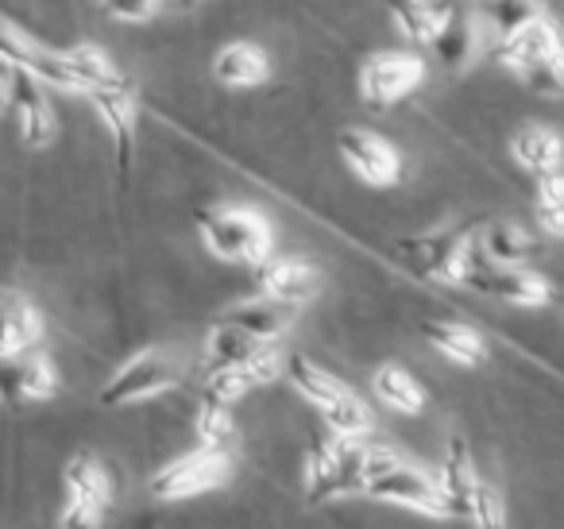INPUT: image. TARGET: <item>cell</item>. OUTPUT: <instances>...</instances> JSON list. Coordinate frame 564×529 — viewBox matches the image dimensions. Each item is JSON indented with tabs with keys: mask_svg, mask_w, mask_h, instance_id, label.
Wrapping results in <instances>:
<instances>
[{
	"mask_svg": "<svg viewBox=\"0 0 564 529\" xmlns=\"http://www.w3.org/2000/svg\"><path fill=\"white\" fill-rule=\"evenodd\" d=\"M197 233L213 259L220 263H243L259 267L271 259L274 248V228L251 205H217V209L197 213Z\"/></svg>",
	"mask_w": 564,
	"mask_h": 529,
	"instance_id": "cell-1",
	"label": "cell"
},
{
	"mask_svg": "<svg viewBox=\"0 0 564 529\" xmlns=\"http://www.w3.org/2000/svg\"><path fill=\"white\" fill-rule=\"evenodd\" d=\"M402 256L410 259L417 274L433 282H453V287H464L468 274L484 263V256H476V236H471L468 225L414 236V240L402 244Z\"/></svg>",
	"mask_w": 564,
	"mask_h": 529,
	"instance_id": "cell-2",
	"label": "cell"
},
{
	"mask_svg": "<svg viewBox=\"0 0 564 529\" xmlns=\"http://www.w3.org/2000/svg\"><path fill=\"white\" fill-rule=\"evenodd\" d=\"M178 379H182V364L171 352H140V356H132L109 382H105L97 402L101 406L148 402V398H159L171 387H178Z\"/></svg>",
	"mask_w": 564,
	"mask_h": 529,
	"instance_id": "cell-3",
	"label": "cell"
},
{
	"mask_svg": "<svg viewBox=\"0 0 564 529\" xmlns=\"http://www.w3.org/2000/svg\"><path fill=\"white\" fill-rule=\"evenodd\" d=\"M228 475H232V452L197 449L159 467L151 475V495L163 498V503H178V498H194L220 487V483H228Z\"/></svg>",
	"mask_w": 564,
	"mask_h": 529,
	"instance_id": "cell-4",
	"label": "cell"
},
{
	"mask_svg": "<svg viewBox=\"0 0 564 529\" xmlns=\"http://www.w3.org/2000/svg\"><path fill=\"white\" fill-rule=\"evenodd\" d=\"M425 82V58L414 51H379L360 66V97L371 109H391Z\"/></svg>",
	"mask_w": 564,
	"mask_h": 529,
	"instance_id": "cell-5",
	"label": "cell"
},
{
	"mask_svg": "<svg viewBox=\"0 0 564 529\" xmlns=\"http://www.w3.org/2000/svg\"><path fill=\"white\" fill-rule=\"evenodd\" d=\"M337 151L348 171L376 190H387L402 179L399 148H394L391 140H383L379 132H371V128H345V132L337 136Z\"/></svg>",
	"mask_w": 564,
	"mask_h": 529,
	"instance_id": "cell-6",
	"label": "cell"
},
{
	"mask_svg": "<svg viewBox=\"0 0 564 529\" xmlns=\"http://www.w3.org/2000/svg\"><path fill=\"white\" fill-rule=\"evenodd\" d=\"M364 495L376 498V503H391V506H406V510L430 514V518H448L445 495H441V483L433 475H425L422 467L406 464L383 472L379 479H371L364 487Z\"/></svg>",
	"mask_w": 564,
	"mask_h": 529,
	"instance_id": "cell-7",
	"label": "cell"
},
{
	"mask_svg": "<svg viewBox=\"0 0 564 529\" xmlns=\"http://www.w3.org/2000/svg\"><path fill=\"white\" fill-rule=\"evenodd\" d=\"M89 109L97 112L101 128L112 136L117 143L120 166H132V151H135V128H140V97H135L132 82H117V86H97L86 94Z\"/></svg>",
	"mask_w": 564,
	"mask_h": 529,
	"instance_id": "cell-8",
	"label": "cell"
},
{
	"mask_svg": "<svg viewBox=\"0 0 564 529\" xmlns=\"http://www.w3.org/2000/svg\"><path fill=\"white\" fill-rule=\"evenodd\" d=\"M468 290L487 298H499L507 305H522V310H538V305L553 302V287L541 274L525 271V267H499V263H479L464 282Z\"/></svg>",
	"mask_w": 564,
	"mask_h": 529,
	"instance_id": "cell-9",
	"label": "cell"
},
{
	"mask_svg": "<svg viewBox=\"0 0 564 529\" xmlns=\"http://www.w3.org/2000/svg\"><path fill=\"white\" fill-rule=\"evenodd\" d=\"M58 395V371L43 352H17L0 356V402H47Z\"/></svg>",
	"mask_w": 564,
	"mask_h": 529,
	"instance_id": "cell-10",
	"label": "cell"
},
{
	"mask_svg": "<svg viewBox=\"0 0 564 529\" xmlns=\"http://www.w3.org/2000/svg\"><path fill=\"white\" fill-rule=\"evenodd\" d=\"M256 287H259V294L271 298V302L299 310V305L317 298L322 274H317L314 263H306V259H299V256H271L256 267Z\"/></svg>",
	"mask_w": 564,
	"mask_h": 529,
	"instance_id": "cell-11",
	"label": "cell"
},
{
	"mask_svg": "<svg viewBox=\"0 0 564 529\" xmlns=\"http://www.w3.org/2000/svg\"><path fill=\"white\" fill-rule=\"evenodd\" d=\"M12 112H17L20 140L28 148H47L58 136V117L47 101V86L35 74L17 71V94H12Z\"/></svg>",
	"mask_w": 564,
	"mask_h": 529,
	"instance_id": "cell-12",
	"label": "cell"
},
{
	"mask_svg": "<svg viewBox=\"0 0 564 529\" xmlns=\"http://www.w3.org/2000/svg\"><path fill=\"white\" fill-rule=\"evenodd\" d=\"M556 51H564V40H561V28L553 24V20L541 12L538 20H530V24L522 28V32H514L510 40L499 43V63L507 66V71H514L518 78H522L530 66L545 63L549 55H556Z\"/></svg>",
	"mask_w": 564,
	"mask_h": 529,
	"instance_id": "cell-13",
	"label": "cell"
},
{
	"mask_svg": "<svg viewBox=\"0 0 564 529\" xmlns=\"http://www.w3.org/2000/svg\"><path fill=\"white\" fill-rule=\"evenodd\" d=\"M441 495H445V506H448V518L460 514V518L471 521V506H476V495L484 487V479L476 475V464H471V452L460 436H453L445 449V460H441Z\"/></svg>",
	"mask_w": 564,
	"mask_h": 529,
	"instance_id": "cell-14",
	"label": "cell"
},
{
	"mask_svg": "<svg viewBox=\"0 0 564 529\" xmlns=\"http://www.w3.org/2000/svg\"><path fill=\"white\" fill-rule=\"evenodd\" d=\"M479 40H484V28H479L476 12H464V9H448L445 24L441 32L433 35L430 51L445 71H468L479 55Z\"/></svg>",
	"mask_w": 564,
	"mask_h": 529,
	"instance_id": "cell-15",
	"label": "cell"
},
{
	"mask_svg": "<svg viewBox=\"0 0 564 529\" xmlns=\"http://www.w3.org/2000/svg\"><path fill=\"white\" fill-rule=\"evenodd\" d=\"M213 78L225 89H259L271 78V55L248 40L225 43L213 58Z\"/></svg>",
	"mask_w": 564,
	"mask_h": 529,
	"instance_id": "cell-16",
	"label": "cell"
},
{
	"mask_svg": "<svg viewBox=\"0 0 564 529\" xmlns=\"http://www.w3.org/2000/svg\"><path fill=\"white\" fill-rule=\"evenodd\" d=\"M43 336V317L20 290L0 287V356L35 348Z\"/></svg>",
	"mask_w": 564,
	"mask_h": 529,
	"instance_id": "cell-17",
	"label": "cell"
},
{
	"mask_svg": "<svg viewBox=\"0 0 564 529\" xmlns=\"http://www.w3.org/2000/svg\"><path fill=\"white\" fill-rule=\"evenodd\" d=\"M510 155H514V163L522 166V171H530L541 179V174L561 171L564 140L545 125H525V128H518L514 140H510Z\"/></svg>",
	"mask_w": 564,
	"mask_h": 529,
	"instance_id": "cell-18",
	"label": "cell"
},
{
	"mask_svg": "<svg viewBox=\"0 0 564 529\" xmlns=\"http://www.w3.org/2000/svg\"><path fill=\"white\" fill-rule=\"evenodd\" d=\"M383 4L399 35L414 47H430L448 17V4H441V0H383Z\"/></svg>",
	"mask_w": 564,
	"mask_h": 529,
	"instance_id": "cell-19",
	"label": "cell"
},
{
	"mask_svg": "<svg viewBox=\"0 0 564 529\" xmlns=\"http://www.w3.org/2000/svg\"><path fill=\"white\" fill-rule=\"evenodd\" d=\"M422 336L430 341V348H437L445 359L460 367H476L487 359V344L476 328L460 325V321H425Z\"/></svg>",
	"mask_w": 564,
	"mask_h": 529,
	"instance_id": "cell-20",
	"label": "cell"
},
{
	"mask_svg": "<svg viewBox=\"0 0 564 529\" xmlns=\"http://www.w3.org/2000/svg\"><path fill=\"white\" fill-rule=\"evenodd\" d=\"M228 325H236L240 333L256 336V341H267L274 344L282 333H286V325H291V305H279L271 302V298H259V302H240L232 305V310H225Z\"/></svg>",
	"mask_w": 564,
	"mask_h": 529,
	"instance_id": "cell-21",
	"label": "cell"
},
{
	"mask_svg": "<svg viewBox=\"0 0 564 529\" xmlns=\"http://www.w3.org/2000/svg\"><path fill=\"white\" fill-rule=\"evenodd\" d=\"M533 236L525 233L522 225H514V220H495V225L484 228V236H479V256H484V263H499V267H522L525 259L533 256Z\"/></svg>",
	"mask_w": 564,
	"mask_h": 529,
	"instance_id": "cell-22",
	"label": "cell"
},
{
	"mask_svg": "<svg viewBox=\"0 0 564 529\" xmlns=\"http://www.w3.org/2000/svg\"><path fill=\"white\" fill-rule=\"evenodd\" d=\"M282 375H286V382H291L306 402H314L317 410H325V406L337 402L340 395H348V387L337 375H329L325 367H317L314 359H306V356H286Z\"/></svg>",
	"mask_w": 564,
	"mask_h": 529,
	"instance_id": "cell-23",
	"label": "cell"
},
{
	"mask_svg": "<svg viewBox=\"0 0 564 529\" xmlns=\"http://www.w3.org/2000/svg\"><path fill=\"white\" fill-rule=\"evenodd\" d=\"M66 63H70V74L78 82V97H86L89 89L97 86H117L128 74L112 63V55L97 43H78V47H66Z\"/></svg>",
	"mask_w": 564,
	"mask_h": 529,
	"instance_id": "cell-24",
	"label": "cell"
},
{
	"mask_svg": "<svg viewBox=\"0 0 564 529\" xmlns=\"http://www.w3.org/2000/svg\"><path fill=\"white\" fill-rule=\"evenodd\" d=\"M541 17L538 0H476V20L495 43L510 40L514 32H522L530 20Z\"/></svg>",
	"mask_w": 564,
	"mask_h": 529,
	"instance_id": "cell-25",
	"label": "cell"
},
{
	"mask_svg": "<svg viewBox=\"0 0 564 529\" xmlns=\"http://www.w3.org/2000/svg\"><path fill=\"white\" fill-rule=\"evenodd\" d=\"M371 390L383 406H391L394 413H422L425 410V390L406 367L399 364H383L371 375Z\"/></svg>",
	"mask_w": 564,
	"mask_h": 529,
	"instance_id": "cell-26",
	"label": "cell"
},
{
	"mask_svg": "<svg viewBox=\"0 0 564 529\" xmlns=\"http://www.w3.org/2000/svg\"><path fill=\"white\" fill-rule=\"evenodd\" d=\"M63 479H66V490H70V495L94 503L97 510H109L112 506V479L101 467V460H94V456L82 452V456H74L70 464H66Z\"/></svg>",
	"mask_w": 564,
	"mask_h": 529,
	"instance_id": "cell-27",
	"label": "cell"
},
{
	"mask_svg": "<svg viewBox=\"0 0 564 529\" xmlns=\"http://www.w3.org/2000/svg\"><path fill=\"white\" fill-rule=\"evenodd\" d=\"M271 344L267 341H256V336L240 333L236 325H228V321H217L209 333V341H205V356H209L213 367H225V364H251V359L259 356V352H267Z\"/></svg>",
	"mask_w": 564,
	"mask_h": 529,
	"instance_id": "cell-28",
	"label": "cell"
},
{
	"mask_svg": "<svg viewBox=\"0 0 564 529\" xmlns=\"http://www.w3.org/2000/svg\"><path fill=\"white\" fill-rule=\"evenodd\" d=\"M194 433L202 441V449H220V452H232L236 436H240V425H236L232 410L220 402H202L194 418Z\"/></svg>",
	"mask_w": 564,
	"mask_h": 529,
	"instance_id": "cell-29",
	"label": "cell"
},
{
	"mask_svg": "<svg viewBox=\"0 0 564 529\" xmlns=\"http://www.w3.org/2000/svg\"><path fill=\"white\" fill-rule=\"evenodd\" d=\"M259 387V379L251 375L248 364H225V367H213L209 379H205V402H220V406H232L240 402L243 395Z\"/></svg>",
	"mask_w": 564,
	"mask_h": 529,
	"instance_id": "cell-30",
	"label": "cell"
},
{
	"mask_svg": "<svg viewBox=\"0 0 564 529\" xmlns=\"http://www.w3.org/2000/svg\"><path fill=\"white\" fill-rule=\"evenodd\" d=\"M43 58H47V47L43 43H35L28 32H20L12 20L0 17V63L17 66V71H28L35 74L43 66Z\"/></svg>",
	"mask_w": 564,
	"mask_h": 529,
	"instance_id": "cell-31",
	"label": "cell"
},
{
	"mask_svg": "<svg viewBox=\"0 0 564 529\" xmlns=\"http://www.w3.org/2000/svg\"><path fill=\"white\" fill-rule=\"evenodd\" d=\"M322 418H325V425H329L337 436H364V433H371L368 402H364V398H356L352 390H348V395H340L337 402L325 406Z\"/></svg>",
	"mask_w": 564,
	"mask_h": 529,
	"instance_id": "cell-32",
	"label": "cell"
},
{
	"mask_svg": "<svg viewBox=\"0 0 564 529\" xmlns=\"http://www.w3.org/2000/svg\"><path fill=\"white\" fill-rule=\"evenodd\" d=\"M538 220L545 233L564 236V174H541L538 179Z\"/></svg>",
	"mask_w": 564,
	"mask_h": 529,
	"instance_id": "cell-33",
	"label": "cell"
},
{
	"mask_svg": "<svg viewBox=\"0 0 564 529\" xmlns=\"http://www.w3.org/2000/svg\"><path fill=\"white\" fill-rule=\"evenodd\" d=\"M522 82L538 97H564V51L549 55L545 63L530 66V71L522 74Z\"/></svg>",
	"mask_w": 564,
	"mask_h": 529,
	"instance_id": "cell-34",
	"label": "cell"
},
{
	"mask_svg": "<svg viewBox=\"0 0 564 529\" xmlns=\"http://www.w3.org/2000/svg\"><path fill=\"white\" fill-rule=\"evenodd\" d=\"M471 521L479 529H507V506H502L499 490L491 483H484L476 495V506H471Z\"/></svg>",
	"mask_w": 564,
	"mask_h": 529,
	"instance_id": "cell-35",
	"label": "cell"
},
{
	"mask_svg": "<svg viewBox=\"0 0 564 529\" xmlns=\"http://www.w3.org/2000/svg\"><path fill=\"white\" fill-rule=\"evenodd\" d=\"M163 4L166 0H101V9L120 24H148V20L159 17Z\"/></svg>",
	"mask_w": 564,
	"mask_h": 529,
	"instance_id": "cell-36",
	"label": "cell"
},
{
	"mask_svg": "<svg viewBox=\"0 0 564 529\" xmlns=\"http://www.w3.org/2000/svg\"><path fill=\"white\" fill-rule=\"evenodd\" d=\"M105 521V510H97L94 503H86V498L70 495L63 506V514H58V529H101Z\"/></svg>",
	"mask_w": 564,
	"mask_h": 529,
	"instance_id": "cell-37",
	"label": "cell"
},
{
	"mask_svg": "<svg viewBox=\"0 0 564 529\" xmlns=\"http://www.w3.org/2000/svg\"><path fill=\"white\" fill-rule=\"evenodd\" d=\"M12 94H17V66L0 63V117L12 109Z\"/></svg>",
	"mask_w": 564,
	"mask_h": 529,
	"instance_id": "cell-38",
	"label": "cell"
},
{
	"mask_svg": "<svg viewBox=\"0 0 564 529\" xmlns=\"http://www.w3.org/2000/svg\"><path fill=\"white\" fill-rule=\"evenodd\" d=\"M171 4H178V9H194V4H202V0H171Z\"/></svg>",
	"mask_w": 564,
	"mask_h": 529,
	"instance_id": "cell-39",
	"label": "cell"
}]
</instances>
